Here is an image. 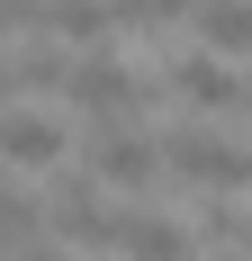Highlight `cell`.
Returning a JSON list of instances; mask_svg holds the SVG:
<instances>
[{"label":"cell","instance_id":"cell-1","mask_svg":"<svg viewBox=\"0 0 252 261\" xmlns=\"http://www.w3.org/2000/svg\"><path fill=\"white\" fill-rule=\"evenodd\" d=\"M153 153H162V171H180V189H198V198H243V180H252L243 144L225 126H171Z\"/></svg>","mask_w":252,"mask_h":261},{"label":"cell","instance_id":"cell-2","mask_svg":"<svg viewBox=\"0 0 252 261\" xmlns=\"http://www.w3.org/2000/svg\"><path fill=\"white\" fill-rule=\"evenodd\" d=\"M63 99H72L81 117L108 135V126H135V117L153 108V81L126 72L117 54H90V63H63Z\"/></svg>","mask_w":252,"mask_h":261},{"label":"cell","instance_id":"cell-3","mask_svg":"<svg viewBox=\"0 0 252 261\" xmlns=\"http://www.w3.org/2000/svg\"><path fill=\"white\" fill-rule=\"evenodd\" d=\"M72 153V126L54 108H0V171H54Z\"/></svg>","mask_w":252,"mask_h":261},{"label":"cell","instance_id":"cell-4","mask_svg":"<svg viewBox=\"0 0 252 261\" xmlns=\"http://www.w3.org/2000/svg\"><path fill=\"white\" fill-rule=\"evenodd\" d=\"M153 171H162V153H153V135H135V126L90 135V162H81L90 189H153Z\"/></svg>","mask_w":252,"mask_h":261},{"label":"cell","instance_id":"cell-5","mask_svg":"<svg viewBox=\"0 0 252 261\" xmlns=\"http://www.w3.org/2000/svg\"><path fill=\"white\" fill-rule=\"evenodd\" d=\"M36 216H45L63 243H99V252H108V225H117V207H108L99 189L81 180V171H63V180H54V198H45Z\"/></svg>","mask_w":252,"mask_h":261},{"label":"cell","instance_id":"cell-6","mask_svg":"<svg viewBox=\"0 0 252 261\" xmlns=\"http://www.w3.org/2000/svg\"><path fill=\"white\" fill-rule=\"evenodd\" d=\"M162 90H171V99H189V108H207V117H234V108H243V90H234V63H207V54H171Z\"/></svg>","mask_w":252,"mask_h":261},{"label":"cell","instance_id":"cell-7","mask_svg":"<svg viewBox=\"0 0 252 261\" xmlns=\"http://www.w3.org/2000/svg\"><path fill=\"white\" fill-rule=\"evenodd\" d=\"M108 252H126V261H198V243H189L180 216H126V207H117Z\"/></svg>","mask_w":252,"mask_h":261},{"label":"cell","instance_id":"cell-8","mask_svg":"<svg viewBox=\"0 0 252 261\" xmlns=\"http://www.w3.org/2000/svg\"><path fill=\"white\" fill-rule=\"evenodd\" d=\"M189 18H198V36H207V63H234V54L252 45V9L243 0H198Z\"/></svg>","mask_w":252,"mask_h":261},{"label":"cell","instance_id":"cell-9","mask_svg":"<svg viewBox=\"0 0 252 261\" xmlns=\"http://www.w3.org/2000/svg\"><path fill=\"white\" fill-rule=\"evenodd\" d=\"M36 234H45V216H36V198L0 180V252H18V243H36Z\"/></svg>","mask_w":252,"mask_h":261},{"label":"cell","instance_id":"cell-10","mask_svg":"<svg viewBox=\"0 0 252 261\" xmlns=\"http://www.w3.org/2000/svg\"><path fill=\"white\" fill-rule=\"evenodd\" d=\"M108 9V27H180L198 0H99Z\"/></svg>","mask_w":252,"mask_h":261},{"label":"cell","instance_id":"cell-11","mask_svg":"<svg viewBox=\"0 0 252 261\" xmlns=\"http://www.w3.org/2000/svg\"><path fill=\"white\" fill-rule=\"evenodd\" d=\"M0 261H72V252H54V243L36 234V243H18V252H0Z\"/></svg>","mask_w":252,"mask_h":261},{"label":"cell","instance_id":"cell-12","mask_svg":"<svg viewBox=\"0 0 252 261\" xmlns=\"http://www.w3.org/2000/svg\"><path fill=\"white\" fill-rule=\"evenodd\" d=\"M0 108H9V72H0Z\"/></svg>","mask_w":252,"mask_h":261},{"label":"cell","instance_id":"cell-13","mask_svg":"<svg viewBox=\"0 0 252 261\" xmlns=\"http://www.w3.org/2000/svg\"><path fill=\"white\" fill-rule=\"evenodd\" d=\"M216 261H243V252H216Z\"/></svg>","mask_w":252,"mask_h":261}]
</instances>
